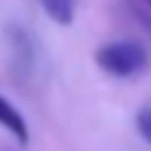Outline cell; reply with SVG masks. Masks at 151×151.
<instances>
[{
    "label": "cell",
    "mask_w": 151,
    "mask_h": 151,
    "mask_svg": "<svg viewBox=\"0 0 151 151\" xmlns=\"http://www.w3.org/2000/svg\"><path fill=\"white\" fill-rule=\"evenodd\" d=\"M97 68L116 78H132L148 68V51L138 41H111L94 51Z\"/></svg>",
    "instance_id": "obj_1"
},
{
    "label": "cell",
    "mask_w": 151,
    "mask_h": 151,
    "mask_svg": "<svg viewBox=\"0 0 151 151\" xmlns=\"http://www.w3.org/2000/svg\"><path fill=\"white\" fill-rule=\"evenodd\" d=\"M0 127L8 129L19 143H27V140H30V127H27V119L22 116V111H19L11 100H6V97H3V94H0Z\"/></svg>",
    "instance_id": "obj_2"
},
{
    "label": "cell",
    "mask_w": 151,
    "mask_h": 151,
    "mask_svg": "<svg viewBox=\"0 0 151 151\" xmlns=\"http://www.w3.org/2000/svg\"><path fill=\"white\" fill-rule=\"evenodd\" d=\"M11 49H14V68H19L22 73H27L32 68V43L24 30L11 27Z\"/></svg>",
    "instance_id": "obj_3"
},
{
    "label": "cell",
    "mask_w": 151,
    "mask_h": 151,
    "mask_svg": "<svg viewBox=\"0 0 151 151\" xmlns=\"http://www.w3.org/2000/svg\"><path fill=\"white\" fill-rule=\"evenodd\" d=\"M41 8L54 19L57 24H73L76 16V0H38Z\"/></svg>",
    "instance_id": "obj_4"
},
{
    "label": "cell",
    "mask_w": 151,
    "mask_h": 151,
    "mask_svg": "<svg viewBox=\"0 0 151 151\" xmlns=\"http://www.w3.org/2000/svg\"><path fill=\"white\" fill-rule=\"evenodd\" d=\"M135 124H138V132H140V138H143L146 143H151V108H143V111L138 113Z\"/></svg>",
    "instance_id": "obj_5"
},
{
    "label": "cell",
    "mask_w": 151,
    "mask_h": 151,
    "mask_svg": "<svg viewBox=\"0 0 151 151\" xmlns=\"http://www.w3.org/2000/svg\"><path fill=\"white\" fill-rule=\"evenodd\" d=\"M146 3H148V6H151V0H146Z\"/></svg>",
    "instance_id": "obj_6"
}]
</instances>
